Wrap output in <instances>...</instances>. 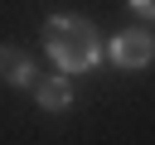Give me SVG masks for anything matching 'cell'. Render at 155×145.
<instances>
[{"instance_id":"5","label":"cell","mask_w":155,"mask_h":145,"mask_svg":"<svg viewBox=\"0 0 155 145\" xmlns=\"http://www.w3.org/2000/svg\"><path fill=\"white\" fill-rule=\"evenodd\" d=\"M131 10H136V14H145V19H155V0H131Z\"/></svg>"},{"instance_id":"3","label":"cell","mask_w":155,"mask_h":145,"mask_svg":"<svg viewBox=\"0 0 155 145\" xmlns=\"http://www.w3.org/2000/svg\"><path fill=\"white\" fill-rule=\"evenodd\" d=\"M34 102L44 106V111H63L68 102H73V82L58 72V77H39L34 82Z\"/></svg>"},{"instance_id":"1","label":"cell","mask_w":155,"mask_h":145,"mask_svg":"<svg viewBox=\"0 0 155 145\" xmlns=\"http://www.w3.org/2000/svg\"><path fill=\"white\" fill-rule=\"evenodd\" d=\"M44 53L58 63V72H87L102 58V34L82 14H53L44 24Z\"/></svg>"},{"instance_id":"4","label":"cell","mask_w":155,"mask_h":145,"mask_svg":"<svg viewBox=\"0 0 155 145\" xmlns=\"http://www.w3.org/2000/svg\"><path fill=\"white\" fill-rule=\"evenodd\" d=\"M0 77H5L10 87H29V82H34V63H29L15 44H0Z\"/></svg>"},{"instance_id":"2","label":"cell","mask_w":155,"mask_h":145,"mask_svg":"<svg viewBox=\"0 0 155 145\" xmlns=\"http://www.w3.org/2000/svg\"><path fill=\"white\" fill-rule=\"evenodd\" d=\"M150 58H155V39L145 29H121L111 39V63L116 68H145Z\"/></svg>"}]
</instances>
